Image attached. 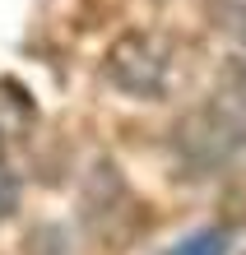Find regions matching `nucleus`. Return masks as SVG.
I'll return each instance as SVG.
<instances>
[{
	"instance_id": "2",
	"label": "nucleus",
	"mask_w": 246,
	"mask_h": 255,
	"mask_svg": "<svg viewBox=\"0 0 246 255\" xmlns=\"http://www.w3.org/2000/svg\"><path fill=\"white\" fill-rule=\"evenodd\" d=\"M28 126H33V98L19 84L0 79V139H19Z\"/></svg>"
},
{
	"instance_id": "3",
	"label": "nucleus",
	"mask_w": 246,
	"mask_h": 255,
	"mask_svg": "<svg viewBox=\"0 0 246 255\" xmlns=\"http://www.w3.org/2000/svg\"><path fill=\"white\" fill-rule=\"evenodd\" d=\"M14 200H19V176H14V167H5V158H0V218L9 214Z\"/></svg>"
},
{
	"instance_id": "1",
	"label": "nucleus",
	"mask_w": 246,
	"mask_h": 255,
	"mask_svg": "<svg viewBox=\"0 0 246 255\" xmlns=\"http://www.w3.org/2000/svg\"><path fill=\"white\" fill-rule=\"evenodd\" d=\"M181 79V56L177 42L167 33H149V28H135V33L116 37L112 51H107V84L121 88L135 102H158L177 88Z\"/></svg>"
}]
</instances>
